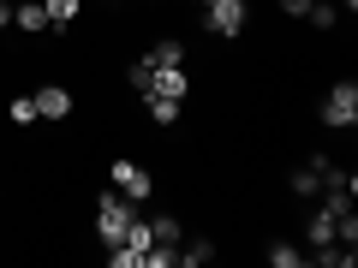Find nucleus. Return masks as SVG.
Listing matches in <instances>:
<instances>
[{
  "label": "nucleus",
  "instance_id": "19",
  "mask_svg": "<svg viewBox=\"0 0 358 268\" xmlns=\"http://www.w3.org/2000/svg\"><path fill=\"white\" fill-rule=\"evenodd\" d=\"M281 13H287V18H305V13H310V0H281Z\"/></svg>",
  "mask_w": 358,
  "mask_h": 268
},
{
  "label": "nucleus",
  "instance_id": "20",
  "mask_svg": "<svg viewBox=\"0 0 358 268\" xmlns=\"http://www.w3.org/2000/svg\"><path fill=\"white\" fill-rule=\"evenodd\" d=\"M13 24V0H0V30Z\"/></svg>",
  "mask_w": 358,
  "mask_h": 268
},
{
  "label": "nucleus",
  "instance_id": "5",
  "mask_svg": "<svg viewBox=\"0 0 358 268\" xmlns=\"http://www.w3.org/2000/svg\"><path fill=\"white\" fill-rule=\"evenodd\" d=\"M143 96H173V102H185L192 96V72L185 66H150V89Z\"/></svg>",
  "mask_w": 358,
  "mask_h": 268
},
{
  "label": "nucleus",
  "instance_id": "17",
  "mask_svg": "<svg viewBox=\"0 0 358 268\" xmlns=\"http://www.w3.org/2000/svg\"><path fill=\"white\" fill-rule=\"evenodd\" d=\"M6 119H13V126H36V96H13V102H6Z\"/></svg>",
  "mask_w": 358,
  "mask_h": 268
},
{
  "label": "nucleus",
  "instance_id": "6",
  "mask_svg": "<svg viewBox=\"0 0 358 268\" xmlns=\"http://www.w3.org/2000/svg\"><path fill=\"white\" fill-rule=\"evenodd\" d=\"M36 119H72V89L66 84H42L36 89Z\"/></svg>",
  "mask_w": 358,
  "mask_h": 268
},
{
  "label": "nucleus",
  "instance_id": "11",
  "mask_svg": "<svg viewBox=\"0 0 358 268\" xmlns=\"http://www.w3.org/2000/svg\"><path fill=\"white\" fill-rule=\"evenodd\" d=\"M179 239H185V227H179L173 215H155L150 221V244H155V251H179Z\"/></svg>",
  "mask_w": 358,
  "mask_h": 268
},
{
  "label": "nucleus",
  "instance_id": "4",
  "mask_svg": "<svg viewBox=\"0 0 358 268\" xmlns=\"http://www.w3.org/2000/svg\"><path fill=\"white\" fill-rule=\"evenodd\" d=\"M131 215H138V203L120 197V191H108L102 203H96V239H102V244H120V239H126V227H131Z\"/></svg>",
  "mask_w": 358,
  "mask_h": 268
},
{
  "label": "nucleus",
  "instance_id": "9",
  "mask_svg": "<svg viewBox=\"0 0 358 268\" xmlns=\"http://www.w3.org/2000/svg\"><path fill=\"white\" fill-rule=\"evenodd\" d=\"M42 13H48V30H72L84 18V0H42Z\"/></svg>",
  "mask_w": 358,
  "mask_h": 268
},
{
  "label": "nucleus",
  "instance_id": "1",
  "mask_svg": "<svg viewBox=\"0 0 358 268\" xmlns=\"http://www.w3.org/2000/svg\"><path fill=\"white\" fill-rule=\"evenodd\" d=\"M108 185L120 197H131V203H150L155 197V173L143 161H131V155H108Z\"/></svg>",
  "mask_w": 358,
  "mask_h": 268
},
{
  "label": "nucleus",
  "instance_id": "14",
  "mask_svg": "<svg viewBox=\"0 0 358 268\" xmlns=\"http://www.w3.org/2000/svg\"><path fill=\"white\" fill-rule=\"evenodd\" d=\"M143 60H150V66H185V42H179V36H162Z\"/></svg>",
  "mask_w": 358,
  "mask_h": 268
},
{
  "label": "nucleus",
  "instance_id": "16",
  "mask_svg": "<svg viewBox=\"0 0 358 268\" xmlns=\"http://www.w3.org/2000/svg\"><path fill=\"white\" fill-rule=\"evenodd\" d=\"M299 256H305V251H299L293 239H268V262H275V268H299Z\"/></svg>",
  "mask_w": 358,
  "mask_h": 268
},
{
  "label": "nucleus",
  "instance_id": "7",
  "mask_svg": "<svg viewBox=\"0 0 358 268\" xmlns=\"http://www.w3.org/2000/svg\"><path fill=\"white\" fill-rule=\"evenodd\" d=\"M13 30H24V36H42V30H48L42 0H13Z\"/></svg>",
  "mask_w": 358,
  "mask_h": 268
},
{
  "label": "nucleus",
  "instance_id": "15",
  "mask_svg": "<svg viewBox=\"0 0 358 268\" xmlns=\"http://www.w3.org/2000/svg\"><path fill=\"white\" fill-rule=\"evenodd\" d=\"M305 24H310V30H334V24H341V6H334V0H310Z\"/></svg>",
  "mask_w": 358,
  "mask_h": 268
},
{
  "label": "nucleus",
  "instance_id": "12",
  "mask_svg": "<svg viewBox=\"0 0 358 268\" xmlns=\"http://www.w3.org/2000/svg\"><path fill=\"white\" fill-rule=\"evenodd\" d=\"M179 107H185V102H173V96H143L150 126H179Z\"/></svg>",
  "mask_w": 358,
  "mask_h": 268
},
{
  "label": "nucleus",
  "instance_id": "10",
  "mask_svg": "<svg viewBox=\"0 0 358 268\" xmlns=\"http://www.w3.org/2000/svg\"><path fill=\"white\" fill-rule=\"evenodd\" d=\"M287 191H293L299 203H310V197L322 191V173H317V167H310V161H305V167H293V173H287Z\"/></svg>",
  "mask_w": 358,
  "mask_h": 268
},
{
  "label": "nucleus",
  "instance_id": "8",
  "mask_svg": "<svg viewBox=\"0 0 358 268\" xmlns=\"http://www.w3.org/2000/svg\"><path fill=\"white\" fill-rule=\"evenodd\" d=\"M305 244L317 251V244H334V209H310V221H305Z\"/></svg>",
  "mask_w": 358,
  "mask_h": 268
},
{
  "label": "nucleus",
  "instance_id": "3",
  "mask_svg": "<svg viewBox=\"0 0 358 268\" xmlns=\"http://www.w3.org/2000/svg\"><path fill=\"white\" fill-rule=\"evenodd\" d=\"M322 126H329V131H352L358 126V84H352V77L329 84V96H322Z\"/></svg>",
  "mask_w": 358,
  "mask_h": 268
},
{
  "label": "nucleus",
  "instance_id": "18",
  "mask_svg": "<svg viewBox=\"0 0 358 268\" xmlns=\"http://www.w3.org/2000/svg\"><path fill=\"white\" fill-rule=\"evenodd\" d=\"M126 84L143 96V89H150V60H131V66H126Z\"/></svg>",
  "mask_w": 358,
  "mask_h": 268
},
{
  "label": "nucleus",
  "instance_id": "2",
  "mask_svg": "<svg viewBox=\"0 0 358 268\" xmlns=\"http://www.w3.org/2000/svg\"><path fill=\"white\" fill-rule=\"evenodd\" d=\"M197 13H203V30L221 36V42H233V36L251 30V0H209V6H197Z\"/></svg>",
  "mask_w": 358,
  "mask_h": 268
},
{
  "label": "nucleus",
  "instance_id": "13",
  "mask_svg": "<svg viewBox=\"0 0 358 268\" xmlns=\"http://www.w3.org/2000/svg\"><path fill=\"white\" fill-rule=\"evenodd\" d=\"M173 262H185V268H203V262H215V244H209V239H179Z\"/></svg>",
  "mask_w": 358,
  "mask_h": 268
}]
</instances>
